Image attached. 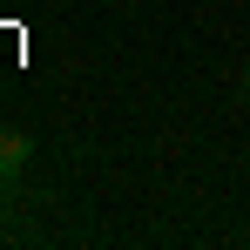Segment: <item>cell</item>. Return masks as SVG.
<instances>
[{"label":"cell","mask_w":250,"mask_h":250,"mask_svg":"<svg viewBox=\"0 0 250 250\" xmlns=\"http://www.w3.org/2000/svg\"><path fill=\"white\" fill-rule=\"evenodd\" d=\"M0 203H7V169H0Z\"/></svg>","instance_id":"obj_2"},{"label":"cell","mask_w":250,"mask_h":250,"mask_svg":"<svg viewBox=\"0 0 250 250\" xmlns=\"http://www.w3.org/2000/svg\"><path fill=\"white\" fill-rule=\"evenodd\" d=\"M27 163H34V135H27V128H0V169L21 176Z\"/></svg>","instance_id":"obj_1"},{"label":"cell","mask_w":250,"mask_h":250,"mask_svg":"<svg viewBox=\"0 0 250 250\" xmlns=\"http://www.w3.org/2000/svg\"><path fill=\"white\" fill-rule=\"evenodd\" d=\"M244 102H250V75H244Z\"/></svg>","instance_id":"obj_3"}]
</instances>
